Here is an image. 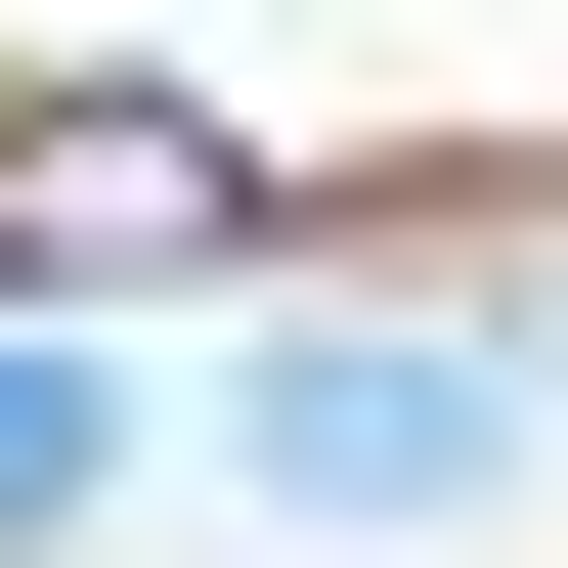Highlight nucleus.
<instances>
[{"label":"nucleus","mask_w":568,"mask_h":568,"mask_svg":"<svg viewBox=\"0 0 568 568\" xmlns=\"http://www.w3.org/2000/svg\"><path fill=\"white\" fill-rule=\"evenodd\" d=\"M525 437H568L525 351H263V525H481Z\"/></svg>","instance_id":"1"},{"label":"nucleus","mask_w":568,"mask_h":568,"mask_svg":"<svg viewBox=\"0 0 568 568\" xmlns=\"http://www.w3.org/2000/svg\"><path fill=\"white\" fill-rule=\"evenodd\" d=\"M88 481H132V394H88V351H0V568H44Z\"/></svg>","instance_id":"2"}]
</instances>
